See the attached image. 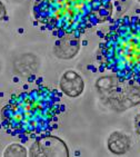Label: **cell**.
<instances>
[{
	"instance_id": "cell-8",
	"label": "cell",
	"mask_w": 140,
	"mask_h": 157,
	"mask_svg": "<svg viewBox=\"0 0 140 157\" xmlns=\"http://www.w3.org/2000/svg\"><path fill=\"white\" fill-rule=\"evenodd\" d=\"M107 147L113 155H125L131 147V138L122 132H113L107 139Z\"/></svg>"
},
{
	"instance_id": "cell-11",
	"label": "cell",
	"mask_w": 140,
	"mask_h": 157,
	"mask_svg": "<svg viewBox=\"0 0 140 157\" xmlns=\"http://www.w3.org/2000/svg\"><path fill=\"white\" fill-rule=\"evenodd\" d=\"M134 127H136V132L140 135V114L134 118Z\"/></svg>"
},
{
	"instance_id": "cell-12",
	"label": "cell",
	"mask_w": 140,
	"mask_h": 157,
	"mask_svg": "<svg viewBox=\"0 0 140 157\" xmlns=\"http://www.w3.org/2000/svg\"><path fill=\"white\" fill-rule=\"evenodd\" d=\"M137 1H138V2H140V0H137Z\"/></svg>"
},
{
	"instance_id": "cell-5",
	"label": "cell",
	"mask_w": 140,
	"mask_h": 157,
	"mask_svg": "<svg viewBox=\"0 0 140 157\" xmlns=\"http://www.w3.org/2000/svg\"><path fill=\"white\" fill-rule=\"evenodd\" d=\"M32 157H51V156H69V149L67 144L56 136H46L39 137L35 139L34 144L30 147L29 155Z\"/></svg>"
},
{
	"instance_id": "cell-10",
	"label": "cell",
	"mask_w": 140,
	"mask_h": 157,
	"mask_svg": "<svg viewBox=\"0 0 140 157\" xmlns=\"http://www.w3.org/2000/svg\"><path fill=\"white\" fill-rule=\"evenodd\" d=\"M7 16V9L6 7H5V5H3V2L0 0V21H2L3 19L6 18Z\"/></svg>"
},
{
	"instance_id": "cell-3",
	"label": "cell",
	"mask_w": 140,
	"mask_h": 157,
	"mask_svg": "<svg viewBox=\"0 0 140 157\" xmlns=\"http://www.w3.org/2000/svg\"><path fill=\"white\" fill-rule=\"evenodd\" d=\"M107 69L121 82L140 85V18L123 17L109 28L100 44Z\"/></svg>"
},
{
	"instance_id": "cell-2",
	"label": "cell",
	"mask_w": 140,
	"mask_h": 157,
	"mask_svg": "<svg viewBox=\"0 0 140 157\" xmlns=\"http://www.w3.org/2000/svg\"><path fill=\"white\" fill-rule=\"evenodd\" d=\"M112 0H36L34 16L39 24L62 37H78L111 18Z\"/></svg>"
},
{
	"instance_id": "cell-7",
	"label": "cell",
	"mask_w": 140,
	"mask_h": 157,
	"mask_svg": "<svg viewBox=\"0 0 140 157\" xmlns=\"http://www.w3.org/2000/svg\"><path fill=\"white\" fill-rule=\"evenodd\" d=\"M80 44L78 38L72 35H64L59 37V39L55 42L53 54L59 59H72L79 52Z\"/></svg>"
},
{
	"instance_id": "cell-1",
	"label": "cell",
	"mask_w": 140,
	"mask_h": 157,
	"mask_svg": "<svg viewBox=\"0 0 140 157\" xmlns=\"http://www.w3.org/2000/svg\"><path fill=\"white\" fill-rule=\"evenodd\" d=\"M61 108L57 91L39 86L10 98L1 109V125L9 135L28 142L56 129Z\"/></svg>"
},
{
	"instance_id": "cell-6",
	"label": "cell",
	"mask_w": 140,
	"mask_h": 157,
	"mask_svg": "<svg viewBox=\"0 0 140 157\" xmlns=\"http://www.w3.org/2000/svg\"><path fill=\"white\" fill-rule=\"evenodd\" d=\"M59 86L66 96L77 98L85 90V80L75 70H67L61 76Z\"/></svg>"
},
{
	"instance_id": "cell-9",
	"label": "cell",
	"mask_w": 140,
	"mask_h": 157,
	"mask_svg": "<svg viewBox=\"0 0 140 157\" xmlns=\"http://www.w3.org/2000/svg\"><path fill=\"white\" fill-rule=\"evenodd\" d=\"M3 156L10 157V156H17V157H26L28 156L27 149L20 144H10L8 147L3 151Z\"/></svg>"
},
{
	"instance_id": "cell-4",
	"label": "cell",
	"mask_w": 140,
	"mask_h": 157,
	"mask_svg": "<svg viewBox=\"0 0 140 157\" xmlns=\"http://www.w3.org/2000/svg\"><path fill=\"white\" fill-rule=\"evenodd\" d=\"M96 88L104 103L116 112H125L140 101V85L121 82L116 75L99 77Z\"/></svg>"
}]
</instances>
